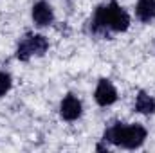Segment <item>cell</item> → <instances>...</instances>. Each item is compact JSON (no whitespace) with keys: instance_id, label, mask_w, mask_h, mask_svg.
Wrapping results in <instances>:
<instances>
[{"instance_id":"2","label":"cell","mask_w":155,"mask_h":153,"mask_svg":"<svg viewBox=\"0 0 155 153\" xmlns=\"http://www.w3.org/2000/svg\"><path fill=\"white\" fill-rule=\"evenodd\" d=\"M146 128L141 124H124V122H116L105 130L103 139L116 144L124 150H135L141 148L146 141Z\"/></svg>"},{"instance_id":"10","label":"cell","mask_w":155,"mask_h":153,"mask_svg":"<svg viewBox=\"0 0 155 153\" xmlns=\"http://www.w3.org/2000/svg\"><path fill=\"white\" fill-rule=\"evenodd\" d=\"M96 150H97V151H107L108 148H107V146H103V144H97V148H96Z\"/></svg>"},{"instance_id":"7","label":"cell","mask_w":155,"mask_h":153,"mask_svg":"<svg viewBox=\"0 0 155 153\" xmlns=\"http://www.w3.org/2000/svg\"><path fill=\"white\" fill-rule=\"evenodd\" d=\"M135 15L143 24H150L155 18V0H137Z\"/></svg>"},{"instance_id":"3","label":"cell","mask_w":155,"mask_h":153,"mask_svg":"<svg viewBox=\"0 0 155 153\" xmlns=\"http://www.w3.org/2000/svg\"><path fill=\"white\" fill-rule=\"evenodd\" d=\"M49 49V41L41 34H25L16 47V58L20 61H29L33 56H43Z\"/></svg>"},{"instance_id":"9","label":"cell","mask_w":155,"mask_h":153,"mask_svg":"<svg viewBox=\"0 0 155 153\" xmlns=\"http://www.w3.org/2000/svg\"><path fill=\"white\" fill-rule=\"evenodd\" d=\"M11 85H13L11 76H9L7 72H0V97L5 96V94L11 90Z\"/></svg>"},{"instance_id":"6","label":"cell","mask_w":155,"mask_h":153,"mask_svg":"<svg viewBox=\"0 0 155 153\" xmlns=\"http://www.w3.org/2000/svg\"><path fill=\"white\" fill-rule=\"evenodd\" d=\"M31 15H33V22H35L36 25H40V27L51 25V24L54 22V11H52L51 4H47V2H43V0H40V2H36V4L33 5Z\"/></svg>"},{"instance_id":"1","label":"cell","mask_w":155,"mask_h":153,"mask_svg":"<svg viewBox=\"0 0 155 153\" xmlns=\"http://www.w3.org/2000/svg\"><path fill=\"white\" fill-rule=\"evenodd\" d=\"M88 25L94 36L110 38V33H124L130 27V16L116 0H110L94 11Z\"/></svg>"},{"instance_id":"4","label":"cell","mask_w":155,"mask_h":153,"mask_svg":"<svg viewBox=\"0 0 155 153\" xmlns=\"http://www.w3.org/2000/svg\"><path fill=\"white\" fill-rule=\"evenodd\" d=\"M94 99L99 106H110L117 101V90L108 79H101L96 86Z\"/></svg>"},{"instance_id":"5","label":"cell","mask_w":155,"mask_h":153,"mask_svg":"<svg viewBox=\"0 0 155 153\" xmlns=\"http://www.w3.org/2000/svg\"><path fill=\"white\" fill-rule=\"evenodd\" d=\"M60 115H61L63 121H69V122L79 119V115H81V101L72 94L65 96L61 105H60Z\"/></svg>"},{"instance_id":"8","label":"cell","mask_w":155,"mask_h":153,"mask_svg":"<svg viewBox=\"0 0 155 153\" xmlns=\"http://www.w3.org/2000/svg\"><path fill=\"white\" fill-rule=\"evenodd\" d=\"M135 110L144 115L155 114V99L152 96H148L146 92H139L135 97Z\"/></svg>"}]
</instances>
